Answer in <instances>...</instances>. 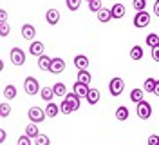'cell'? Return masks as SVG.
<instances>
[{
	"instance_id": "6da1fadb",
	"label": "cell",
	"mask_w": 159,
	"mask_h": 145,
	"mask_svg": "<svg viewBox=\"0 0 159 145\" xmlns=\"http://www.w3.org/2000/svg\"><path fill=\"white\" fill-rule=\"evenodd\" d=\"M109 91H110V94H112L114 98L121 96V93L125 91V82H123V78H119V76L112 78V80L109 82Z\"/></svg>"
},
{
	"instance_id": "7a4b0ae2",
	"label": "cell",
	"mask_w": 159,
	"mask_h": 145,
	"mask_svg": "<svg viewBox=\"0 0 159 145\" xmlns=\"http://www.w3.org/2000/svg\"><path fill=\"white\" fill-rule=\"evenodd\" d=\"M24 91H25L29 96H34V94L40 91L38 80H36L34 76H27L25 80H24Z\"/></svg>"
},
{
	"instance_id": "3957f363",
	"label": "cell",
	"mask_w": 159,
	"mask_h": 145,
	"mask_svg": "<svg viewBox=\"0 0 159 145\" xmlns=\"http://www.w3.org/2000/svg\"><path fill=\"white\" fill-rule=\"evenodd\" d=\"M9 58H11V64H13V65H24V64H25V53H24L20 47L11 49Z\"/></svg>"
},
{
	"instance_id": "277c9868",
	"label": "cell",
	"mask_w": 159,
	"mask_h": 145,
	"mask_svg": "<svg viewBox=\"0 0 159 145\" xmlns=\"http://www.w3.org/2000/svg\"><path fill=\"white\" fill-rule=\"evenodd\" d=\"M138 116L141 120H148L150 116H152V105H150L147 100L138 102Z\"/></svg>"
},
{
	"instance_id": "5b68a950",
	"label": "cell",
	"mask_w": 159,
	"mask_h": 145,
	"mask_svg": "<svg viewBox=\"0 0 159 145\" xmlns=\"http://www.w3.org/2000/svg\"><path fill=\"white\" fill-rule=\"evenodd\" d=\"M150 24V15L147 13V9L138 11V15H134V26L136 27H147Z\"/></svg>"
},
{
	"instance_id": "8992f818",
	"label": "cell",
	"mask_w": 159,
	"mask_h": 145,
	"mask_svg": "<svg viewBox=\"0 0 159 145\" xmlns=\"http://www.w3.org/2000/svg\"><path fill=\"white\" fill-rule=\"evenodd\" d=\"M27 116H29L31 123H40V122L45 120V113H43V109H40V107H31Z\"/></svg>"
},
{
	"instance_id": "52a82bcc",
	"label": "cell",
	"mask_w": 159,
	"mask_h": 145,
	"mask_svg": "<svg viewBox=\"0 0 159 145\" xmlns=\"http://www.w3.org/2000/svg\"><path fill=\"white\" fill-rule=\"evenodd\" d=\"M65 71V60L63 58H51V65H49V73L52 75H60Z\"/></svg>"
},
{
	"instance_id": "ba28073f",
	"label": "cell",
	"mask_w": 159,
	"mask_h": 145,
	"mask_svg": "<svg viewBox=\"0 0 159 145\" xmlns=\"http://www.w3.org/2000/svg\"><path fill=\"white\" fill-rule=\"evenodd\" d=\"M43 49H45V44H43V42L33 40V42L29 44V55H33V56H40V55H43Z\"/></svg>"
},
{
	"instance_id": "9c48e42d",
	"label": "cell",
	"mask_w": 159,
	"mask_h": 145,
	"mask_svg": "<svg viewBox=\"0 0 159 145\" xmlns=\"http://www.w3.org/2000/svg\"><path fill=\"white\" fill-rule=\"evenodd\" d=\"M22 36L27 40V42H33L34 36H36V29H34V26H31V24H24V26H22Z\"/></svg>"
},
{
	"instance_id": "30bf717a",
	"label": "cell",
	"mask_w": 159,
	"mask_h": 145,
	"mask_svg": "<svg viewBox=\"0 0 159 145\" xmlns=\"http://www.w3.org/2000/svg\"><path fill=\"white\" fill-rule=\"evenodd\" d=\"M63 100H65V102H67V104L70 105V109H72V113H74V111H78V109H80V98L76 96L74 93H67V94L63 96Z\"/></svg>"
},
{
	"instance_id": "8fae6325",
	"label": "cell",
	"mask_w": 159,
	"mask_h": 145,
	"mask_svg": "<svg viewBox=\"0 0 159 145\" xmlns=\"http://www.w3.org/2000/svg\"><path fill=\"white\" fill-rule=\"evenodd\" d=\"M74 65L78 71H87L89 69V58L85 56V55H78V56L74 58Z\"/></svg>"
},
{
	"instance_id": "7c38bea8",
	"label": "cell",
	"mask_w": 159,
	"mask_h": 145,
	"mask_svg": "<svg viewBox=\"0 0 159 145\" xmlns=\"http://www.w3.org/2000/svg\"><path fill=\"white\" fill-rule=\"evenodd\" d=\"M87 91H89V85H85V84L76 82V84L72 85V93H74L78 98H85V96H87Z\"/></svg>"
},
{
	"instance_id": "4fadbf2b",
	"label": "cell",
	"mask_w": 159,
	"mask_h": 145,
	"mask_svg": "<svg viewBox=\"0 0 159 145\" xmlns=\"http://www.w3.org/2000/svg\"><path fill=\"white\" fill-rule=\"evenodd\" d=\"M125 17V6L123 4H114L110 7V18H123Z\"/></svg>"
},
{
	"instance_id": "5bb4252c",
	"label": "cell",
	"mask_w": 159,
	"mask_h": 145,
	"mask_svg": "<svg viewBox=\"0 0 159 145\" xmlns=\"http://www.w3.org/2000/svg\"><path fill=\"white\" fill-rule=\"evenodd\" d=\"M87 102H89V105H96L99 102V91L98 89H94V87H89V91H87Z\"/></svg>"
},
{
	"instance_id": "9a60e30c",
	"label": "cell",
	"mask_w": 159,
	"mask_h": 145,
	"mask_svg": "<svg viewBox=\"0 0 159 145\" xmlns=\"http://www.w3.org/2000/svg\"><path fill=\"white\" fill-rule=\"evenodd\" d=\"M45 20H47V24H51V26H56L60 22V11L58 9H49L47 15H45Z\"/></svg>"
},
{
	"instance_id": "2e32d148",
	"label": "cell",
	"mask_w": 159,
	"mask_h": 145,
	"mask_svg": "<svg viewBox=\"0 0 159 145\" xmlns=\"http://www.w3.org/2000/svg\"><path fill=\"white\" fill-rule=\"evenodd\" d=\"M58 111H60L58 105H56L54 102H49L43 113H45V118H54V116H58Z\"/></svg>"
},
{
	"instance_id": "e0dca14e",
	"label": "cell",
	"mask_w": 159,
	"mask_h": 145,
	"mask_svg": "<svg viewBox=\"0 0 159 145\" xmlns=\"http://www.w3.org/2000/svg\"><path fill=\"white\" fill-rule=\"evenodd\" d=\"M51 89H52V94H54V96H65V94H67V87H65V84H61V82L54 84Z\"/></svg>"
},
{
	"instance_id": "ac0fdd59",
	"label": "cell",
	"mask_w": 159,
	"mask_h": 145,
	"mask_svg": "<svg viewBox=\"0 0 159 145\" xmlns=\"http://www.w3.org/2000/svg\"><path fill=\"white\" fill-rule=\"evenodd\" d=\"M90 80H92V76H90L89 71H78V80H76V82H80V84H85V85H89Z\"/></svg>"
},
{
	"instance_id": "d6986e66",
	"label": "cell",
	"mask_w": 159,
	"mask_h": 145,
	"mask_svg": "<svg viewBox=\"0 0 159 145\" xmlns=\"http://www.w3.org/2000/svg\"><path fill=\"white\" fill-rule=\"evenodd\" d=\"M4 98H6V100H15V98H16V87L15 85L4 87Z\"/></svg>"
},
{
	"instance_id": "ffe728a7",
	"label": "cell",
	"mask_w": 159,
	"mask_h": 145,
	"mask_svg": "<svg viewBox=\"0 0 159 145\" xmlns=\"http://www.w3.org/2000/svg\"><path fill=\"white\" fill-rule=\"evenodd\" d=\"M141 100H145V91L143 89H134L132 93H130V102H141Z\"/></svg>"
},
{
	"instance_id": "44dd1931",
	"label": "cell",
	"mask_w": 159,
	"mask_h": 145,
	"mask_svg": "<svg viewBox=\"0 0 159 145\" xmlns=\"http://www.w3.org/2000/svg\"><path fill=\"white\" fill-rule=\"evenodd\" d=\"M49 65H51V58L45 56V55H40L38 56V67L42 71H49Z\"/></svg>"
},
{
	"instance_id": "7402d4cb",
	"label": "cell",
	"mask_w": 159,
	"mask_h": 145,
	"mask_svg": "<svg viewBox=\"0 0 159 145\" xmlns=\"http://www.w3.org/2000/svg\"><path fill=\"white\" fill-rule=\"evenodd\" d=\"M98 20L101 22V24H107L110 20V9H107V7H101V9L98 11Z\"/></svg>"
},
{
	"instance_id": "603a6c76",
	"label": "cell",
	"mask_w": 159,
	"mask_h": 145,
	"mask_svg": "<svg viewBox=\"0 0 159 145\" xmlns=\"http://www.w3.org/2000/svg\"><path fill=\"white\" fill-rule=\"evenodd\" d=\"M130 58L136 60V62L141 60V58H143V47H141V46H134V47L130 49Z\"/></svg>"
},
{
	"instance_id": "cb8c5ba5",
	"label": "cell",
	"mask_w": 159,
	"mask_h": 145,
	"mask_svg": "<svg viewBox=\"0 0 159 145\" xmlns=\"http://www.w3.org/2000/svg\"><path fill=\"white\" fill-rule=\"evenodd\" d=\"M40 134L38 127H36V123H29V125L25 127V136L27 138H36V136Z\"/></svg>"
},
{
	"instance_id": "d4e9b609",
	"label": "cell",
	"mask_w": 159,
	"mask_h": 145,
	"mask_svg": "<svg viewBox=\"0 0 159 145\" xmlns=\"http://www.w3.org/2000/svg\"><path fill=\"white\" fill-rule=\"evenodd\" d=\"M129 109H127V107L125 105H121V107H118V111H116V118H118L119 122H125V120H127V118H129Z\"/></svg>"
},
{
	"instance_id": "484cf974",
	"label": "cell",
	"mask_w": 159,
	"mask_h": 145,
	"mask_svg": "<svg viewBox=\"0 0 159 145\" xmlns=\"http://www.w3.org/2000/svg\"><path fill=\"white\" fill-rule=\"evenodd\" d=\"M38 93H40V96H42V100H45V102H51V100H52V96H54L51 87H43V89H40Z\"/></svg>"
},
{
	"instance_id": "4316f807",
	"label": "cell",
	"mask_w": 159,
	"mask_h": 145,
	"mask_svg": "<svg viewBox=\"0 0 159 145\" xmlns=\"http://www.w3.org/2000/svg\"><path fill=\"white\" fill-rule=\"evenodd\" d=\"M145 44L150 46V47H156V46H159V36L156 33H150L148 36H147V40H145Z\"/></svg>"
},
{
	"instance_id": "83f0119b",
	"label": "cell",
	"mask_w": 159,
	"mask_h": 145,
	"mask_svg": "<svg viewBox=\"0 0 159 145\" xmlns=\"http://www.w3.org/2000/svg\"><path fill=\"white\" fill-rule=\"evenodd\" d=\"M11 114V105L7 102H4V104H0V118H7Z\"/></svg>"
},
{
	"instance_id": "f1b7e54d",
	"label": "cell",
	"mask_w": 159,
	"mask_h": 145,
	"mask_svg": "<svg viewBox=\"0 0 159 145\" xmlns=\"http://www.w3.org/2000/svg\"><path fill=\"white\" fill-rule=\"evenodd\" d=\"M34 145H51L49 136H45V134H38L36 138H34Z\"/></svg>"
},
{
	"instance_id": "f546056e",
	"label": "cell",
	"mask_w": 159,
	"mask_h": 145,
	"mask_svg": "<svg viewBox=\"0 0 159 145\" xmlns=\"http://www.w3.org/2000/svg\"><path fill=\"white\" fill-rule=\"evenodd\" d=\"M65 4H67L69 11H78L80 6H81V0H65Z\"/></svg>"
},
{
	"instance_id": "4dcf8cb0",
	"label": "cell",
	"mask_w": 159,
	"mask_h": 145,
	"mask_svg": "<svg viewBox=\"0 0 159 145\" xmlns=\"http://www.w3.org/2000/svg\"><path fill=\"white\" fill-rule=\"evenodd\" d=\"M156 84H157L156 78H147V80H145V91H147V93H152L154 87H156Z\"/></svg>"
},
{
	"instance_id": "1f68e13d",
	"label": "cell",
	"mask_w": 159,
	"mask_h": 145,
	"mask_svg": "<svg viewBox=\"0 0 159 145\" xmlns=\"http://www.w3.org/2000/svg\"><path fill=\"white\" fill-rule=\"evenodd\" d=\"M132 7H134L136 11L147 9V0H134V2H132Z\"/></svg>"
},
{
	"instance_id": "d6a6232c",
	"label": "cell",
	"mask_w": 159,
	"mask_h": 145,
	"mask_svg": "<svg viewBox=\"0 0 159 145\" xmlns=\"http://www.w3.org/2000/svg\"><path fill=\"white\" fill-rule=\"evenodd\" d=\"M89 9L94 11V13H98L101 9V0H89Z\"/></svg>"
},
{
	"instance_id": "836d02e7",
	"label": "cell",
	"mask_w": 159,
	"mask_h": 145,
	"mask_svg": "<svg viewBox=\"0 0 159 145\" xmlns=\"http://www.w3.org/2000/svg\"><path fill=\"white\" fill-rule=\"evenodd\" d=\"M9 31H11V27H9L7 22H2V24H0V36H7Z\"/></svg>"
},
{
	"instance_id": "e575fe53",
	"label": "cell",
	"mask_w": 159,
	"mask_h": 145,
	"mask_svg": "<svg viewBox=\"0 0 159 145\" xmlns=\"http://www.w3.org/2000/svg\"><path fill=\"white\" fill-rule=\"evenodd\" d=\"M60 113H63V114H70V113H72L70 105L67 104V102H65V100H63V102L60 104Z\"/></svg>"
},
{
	"instance_id": "d590c367",
	"label": "cell",
	"mask_w": 159,
	"mask_h": 145,
	"mask_svg": "<svg viewBox=\"0 0 159 145\" xmlns=\"http://www.w3.org/2000/svg\"><path fill=\"white\" fill-rule=\"evenodd\" d=\"M16 145H31V138H27V136H20L18 142H16Z\"/></svg>"
},
{
	"instance_id": "8d00e7d4",
	"label": "cell",
	"mask_w": 159,
	"mask_h": 145,
	"mask_svg": "<svg viewBox=\"0 0 159 145\" xmlns=\"http://www.w3.org/2000/svg\"><path fill=\"white\" fill-rule=\"evenodd\" d=\"M148 145H159V136L157 134H152L148 138Z\"/></svg>"
},
{
	"instance_id": "74e56055",
	"label": "cell",
	"mask_w": 159,
	"mask_h": 145,
	"mask_svg": "<svg viewBox=\"0 0 159 145\" xmlns=\"http://www.w3.org/2000/svg\"><path fill=\"white\" fill-rule=\"evenodd\" d=\"M152 58H154L156 62H159V46L152 47Z\"/></svg>"
},
{
	"instance_id": "f35d334b",
	"label": "cell",
	"mask_w": 159,
	"mask_h": 145,
	"mask_svg": "<svg viewBox=\"0 0 159 145\" xmlns=\"http://www.w3.org/2000/svg\"><path fill=\"white\" fill-rule=\"evenodd\" d=\"M2 22H7V11L6 9H0V24Z\"/></svg>"
},
{
	"instance_id": "ab89813d",
	"label": "cell",
	"mask_w": 159,
	"mask_h": 145,
	"mask_svg": "<svg viewBox=\"0 0 159 145\" xmlns=\"http://www.w3.org/2000/svg\"><path fill=\"white\" fill-rule=\"evenodd\" d=\"M6 138H7V133H6L4 129H0V143H4V142H6Z\"/></svg>"
},
{
	"instance_id": "60d3db41",
	"label": "cell",
	"mask_w": 159,
	"mask_h": 145,
	"mask_svg": "<svg viewBox=\"0 0 159 145\" xmlns=\"http://www.w3.org/2000/svg\"><path fill=\"white\" fill-rule=\"evenodd\" d=\"M154 15H157V17H159V0L154 4Z\"/></svg>"
},
{
	"instance_id": "b9f144b4",
	"label": "cell",
	"mask_w": 159,
	"mask_h": 145,
	"mask_svg": "<svg viewBox=\"0 0 159 145\" xmlns=\"http://www.w3.org/2000/svg\"><path fill=\"white\" fill-rule=\"evenodd\" d=\"M4 71V62H2V58H0V73Z\"/></svg>"
}]
</instances>
